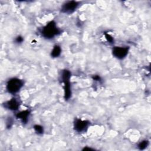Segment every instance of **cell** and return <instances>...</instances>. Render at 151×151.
<instances>
[{"label":"cell","mask_w":151,"mask_h":151,"mask_svg":"<svg viewBox=\"0 0 151 151\" xmlns=\"http://www.w3.org/2000/svg\"><path fill=\"white\" fill-rule=\"evenodd\" d=\"M148 145V141L147 140H143L141 142L139 143L138 145V147L140 150H143L145 149Z\"/></svg>","instance_id":"10"},{"label":"cell","mask_w":151,"mask_h":151,"mask_svg":"<svg viewBox=\"0 0 151 151\" xmlns=\"http://www.w3.org/2000/svg\"><path fill=\"white\" fill-rule=\"evenodd\" d=\"M71 73L68 70H64L62 74L63 81L64 83V97L65 100H68L71 96V86L70 83V78Z\"/></svg>","instance_id":"3"},{"label":"cell","mask_w":151,"mask_h":151,"mask_svg":"<svg viewBox=\"0 0 151 151\" xmlns=\"http://www.w3.org/2000/svg\"><path fill=\"white\" fill-rule=\"evenodd\" d=\"M34 129L38 134H42L43 133V127L40 125H35Z\"/></svg>","instance_id":"11"},{"label":"cell","mask_w":151,"mask_h":151,"mask_svg":"<svg viewBox=\"0 0 151 151\" xmlns=\"http://www.w3.org/2000/svg\"><path fill=\"white\" fill-rule=\"evenodd\" d=\"M61 51V50L60 47L58 45H55L52 49L51 55L52 57H57L58 56L60 55Z\"/></svg>","instance_id":"9"},{"label":"cell","mask_w":151,"mask_h":151,"mask_svg":"<svg viewBox=\"0 0 151 151\" xmlns=\"http://www.w3.org/2000/svg\"><path fill=\"white\" fill-rule=\"evenodd\" d=\"M29 111L28 110H24L18 113L16 115V117L18 119H21L23 123H27L28 121V117L29 116Z\"/></svg>","instance_id":"8"},{"label":"cell","mask_w":151,"mask_h":151,"mask_svg":"<svg viewBox=\"0 0 151 151\" xmlns=\"http://www.w3.org/2000/svg\"><path fill=\"white\" fill-rule=\"evenodd\" d=\"M93 150V149L91 148H88V147H84L83 149V150Z\"/></svg>","instance_id":"15"},{"label":"cell","mask_w":151,"mask_h":151,"mask_svg":"<svg viewBox=\"0 0 151 151\" xmlns=\"http://www.w3.org/2000/svg\"><path fill=\"white\" fill-rule=\"evenodd\" d=\"M93 79L94 80H97V81H100V77L99 76H94L93 77Z\"/></svg>","instance_id":"14"},{"label":"cell","mask_w":151,"mask_h":151,"mask_svg":"<svg viewBox=\"0 0 151 151\" xmlns=\"http://www.w3.org/2000/svg\"><path fill=\"white\" fill-rule=\"evenodd\" d=\"M78 6V2L74 1L65 2L61 7V11L64 13H71L74 12Z\"/></svg>","instance_id":"4"},{"label":"cell","mask_w":151,"mask_h":151,"mask_svg":"<svg viewBox=\"0 0 151 151\" xmlns=\"http://www.w3.org/2000/svg\"><path fill=\"white\" fill-rule=\"evenodd\" d=\"M60 33L58 28L57 27L56 24L54 21L48 23L42 29L41 34L42 36L46 38H52Z\"/></svg>","instance_id":"1"},{"label":"cell","mask_w":151,"mask_h":151,"mask_svg":"<svg viewBox=\"0 0 151 151\" xmlns=\"http://www.w3.org/2000/svg\"><path fill=\"white\" fill-rule=\"evenodd\" d=\"M23 86V82L19 78H14L9 80L6 84L7 91L11 94H15Z\"/></svg>","instance_id":"2"},{"label":"cell","mask_w":151,"mask_h":151,"mask_svg":"<svg viewBox=\"0 0 151 151\" xmlns=\"http://www.w3.org/2000/svg\"><path fill=\"white\" fill-rule=\"evenodd\" d=\"M4 107L11 110H16L18 109L19 106V103L15 99H12L11 100L6 101L4 103Z\"/></svg>","instance_id":"7"},{"label":"cell","mask_w":151,"mask_h":151,"mask_svg":"<svg viewBox=\"0 0 151 151\" xmlns=\"http://www.w3.org/2000/svg\"><path fill=\"white\" fill-rule=\"evenodd\" d=\"M22 41H23V38H22V37H20V36L16 38V40H15V41H16L17 42H18V43L22 42Z\"/></svg>","instance_id":"13"},{"label":"cell","mask_w":151,"mask_h":151,"mask_svg":"<svg viewBox=\"0 0 151 151\" xmlns=\"http://www.w3.org/2000/svg\"><path fill=\"white\" fill-rule=\"evenodd\" d=\"M129 48L126 47H115L113 50V54L119 59H122L125 57L128 53Z\"/></svg>","instance_id":"5"},{"label":"cell","mask_w":151,"mask_h":151,"mask_svg":"<svg viewBox=\"0 0 151 151\" xmlns=\"http://www.w3.org/2000/svg\"><path fill=\"white\" fill-rule=\"evenodd\" d=\"M105 37H106V38L107 39V40L110 42V43H112L113 41V38L108 34H105Z\"/></svg>","instance_id":"12"},{"label":"cell","mask_w":151,"mask_h":151,"mask_svg":"<svg viewBox=\"0 0 151 151\" xmlns=\"http://www.w3.org/2000/svg\"><path fill=\"white\" fill-rule=\"evenodd\" d=\"M88 125V121L77 119L74 122V129L76 131L78 132H81L85 130V129L87 127Z\"/></svg>","instance_id":"6"}]
</instances>
